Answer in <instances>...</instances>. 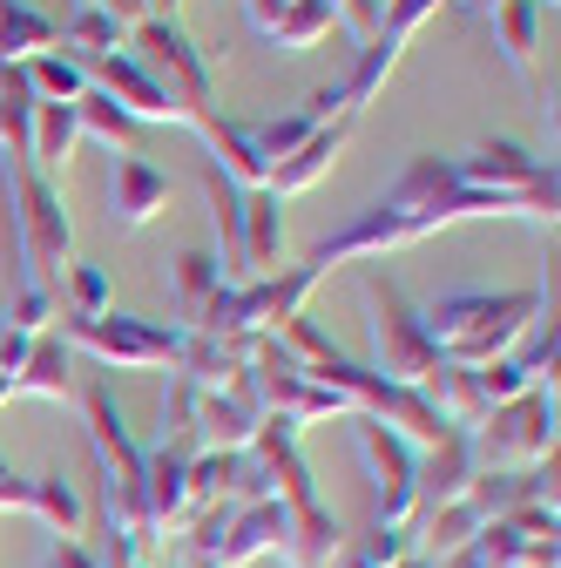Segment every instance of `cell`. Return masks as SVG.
<instances>
[{
	"label": "cell",
	"instance_id": "cell-3",
	"mask_svg": "<svg viewBox=\"0 0 561 568\" xmlns=\"http://www.w3.org/2000/svg\"><path fill=\"white\" fill-rule=\"evenodd\" d=\"M359 454H366L373 487H379V521L386 528H406V515L419 501V454L399 434H386L379 419H359Z\"/></svg>",
	"mask_w": 561,
	"mask_h": 568
},
{
	"label": "cell",
	"instance_id": "cell-2",
	"mask_svg": "<svg viewBox=\"0 0 561 568\" xmlns=\"http://www.w3.org/2000/svg\"><path fill=\"white\" fill-rule=\"evenodd\" d=\"M467 447H473V460H494V467H534V460H548L554 454V393L534 386V393L494 406L487 426H480V440H467Z\"/></svg>",
	"mask_w": 561,
	"mask_h": 568
},
{
	"label": "cell",
	"instance_id": "cell-10",
	"mask_svg": "<svg viewBox=\"0 0 561 568\" xmlns=\"http://www.w3.org/2000/svg\"><path fill=\"white\" fill-rule=\"evenodd\" d=\"M41 129H48V135H41V156H54V150H68V129H75V122L48 109V115H41Z\"/></svg>",
	"mask_w": 561,
	"mask_h": 568
},
{
	"label": "cell",
	"instance_id": "cell-9",
	"mask_svg": "<svg viewBox=\"0 0 561 568\" xmlns=\"http://www.w3.org/2000/svg\"><path fill=\"white\" fill-rule=\"evenodd\" d=\"M28 515H41V521L61 528V535H75V528H82V501H75V487H68L61 474H41V480H34Z\"/></svg>",
	"mask_w": 561,
	"mask_h": 568
},
{
	"label": "cell",
	"instance_id": "cell-4",
	"mask_svg": "<svg viewBox=\"0 0 561 568\" xmlns=\"http://www.w3.org/2000/svg\"><path fill=\"white\" fill-rule=\"evenodd\" d=\"M373 312H379V325H373V338H379V373H386L392 386H412V379H427V373L440 366L434 338L419 332V325L399 312V298H392V292H379V284H373Z\"/></svg>",
	"mask_w": 561,
	"mask_h": 568
},
{
	"label": "cell",
	"instance_id": "cell-6",
	"mask_svg": "<svg viewBox=\"0 0 561 568\" xmlns=\"http://www.w3.org/2000/svg\"><path fill=\"white\" fill-rule=\"evenodd\" d=\"M292 521H285V555L298 561V568H332V555L345 548V528L318 508V501H305V508H285Z\"/></svg>",
	"mask_w": 561,
	"mask_h": 568
},
{
	"label": "cell",
	"instance_id": "cell-7",
	"mask_svg": "<svg viewBox=\"0 0 561 568\" xmlns=\"http://www.w3.org/2000/svg\"><path fill=\"white\" fill-rule=\"evenodd\" d=\"M412 555V528H373V535H359V541H345L338 555H332V568H399Z\"/></svg>",
	"mask_w": 561,
	"mask_h": 568
},
{
	"label": "cell",
	"instance_id": "cell-5",
	"mask_svg": "<svg viewBox=\"0 0 561 568\" xmlns=\"http://www.w3.org/2000/svg\"><path fill=\"white\" fill-rule=\"evenodd\" d=\"M75 338L89 352H102V359H115V366H156V359H176V352H183L176 332H150V325H129V318H115V325H75Z\"/></svg>",
	"mask_w": 561,
	"mask_h": 568
},
{
	"label": "cell",
	"instance_id": "cell-11",
	"mask_svg": "<svg viewBox=\"0 0 561 568\" xmlns=\"http://www.w3.org/2000/svg\"><path fill=\"white\" fill-rule=\"evenodd\" d=\"M48 568H95V555H89L82 541H61V548L48 555Z\"/></svg>",
	"mask_w": 561,
	"mask_h": 568
},
{
	"label": "cell",
	"instance_id": "cell-8",
	"mask_svg": "<svg viewBox=\"0 0 561 568\" xmlns=\"http://www.w3.org/2000/svg\"><path fill=\"white\" fill-rule=\"evenodd\" d=\"M163 176L156 170H143V163H115V224L129 231V224H143L150 217V210L163 203Z\"/></svg>",
	"mask_w": 561,
	"mask_h": 568
},
{
	"label": "cell",
	"instance_id": "cell-1",
	"mask_svg": "<svg viewBox=\"0 0 561 568\" xmlns=\"http://www.w3.org/2000/svg\"><path fill=\"white\" fill-rule=\"evenodd\" d=\"M534 312V298H447V305H434V325H427V338H434V352L447 366H487L494 352L521 332V318Z\"/></svg>",
	"mask_w": 561,
	"mask_h": 568
},
{
	"label": "cell",
	"instance_id": "cell-12",
	"mask_svg": "<svg viewBox=\"0 0 561 568\" xmlns=\"http://www.w3.org/2000/svg\"><path fill=\"white\" fill-rule=\"evenodd\" d=\"M122 568H143V561H122Z\"/></svg>",
	"mask_w": 561,
	"mask_h": 568
}]
</instances>
